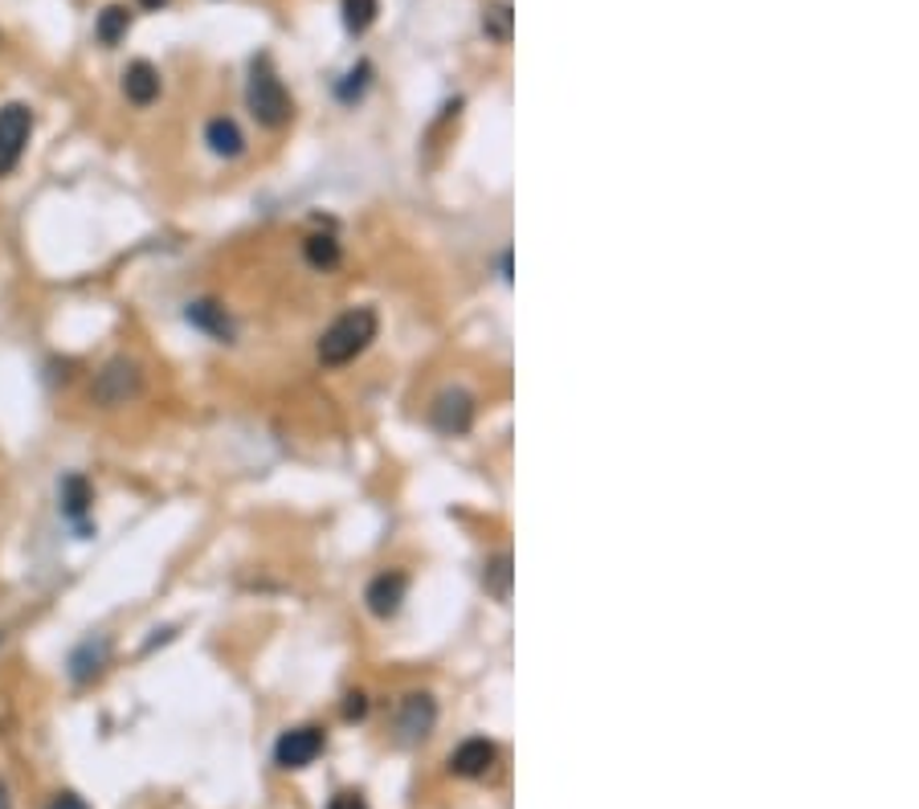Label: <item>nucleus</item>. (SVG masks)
Listing matches in <instances>:
<instances>
[{
  "label": "nucleus",
  "instance_id": "f257e3e1",
  "mask_svg": "<svg viewBox=\"0 0 919 809\" xmlns=\"http://www.w3.org/2000/svg\"><path fill=\"white\" fill-rule=\"evenodd\" d=\"M380 332V319L373 307H347L344 315H335L319 335V364L323 368H344L356 356H364V347L373 344Z\"/></svg>",
  "mask_w": 919,
  "mask_h": 809
},
{
  "label": "nucleus",
  "instance_id": "f03ea898",
  "mask_svg": "<svg viewBox=\"0 0 919 809\" xmlns=\"http://www.w3.org/2000/svg\"><path fill=\"white\" fill-rule=\"evenodd\" d=\"M245 107H250V115L258 119L262 128H287L290 115H295V102H290L287 87H283V78L274 74L270 58H254V66H250V82H245Z\"/></svg>",
  "mask_w": 919,
  "mask_h": 809
},
{
  "label": "nucleus",
  "instance_id": "7ed1b4c3",
  "mask_svg": "<svg viewBox=\"0 0 919 809\" xmlns=\"http://www.w3.org/2000/svg\"><path fill=\"white\" fill-rule=\"evenodd\" d=\"M144 392V368L131 361V356H115L107 361L95 373V385H90V401L99 409H119V404L135 401Z\"/></svg>",
  "mask_w": 919,
  "mask_h": 809
},
{
  "label": "nucleus",
  "instance_id": "20e7f679",
  "mask_svg": "<svg viewBox=\"0 0 919 809\" xmlns=\"http://www.w3.org/2000/svg\"><path fill=\"white\" fill-rule=\"evenodd\" d=\"M33 140V107L30 102H4L0 107V180L16 173Z\"/></svg>",
  "mask_w": 919,
  "mask_h": 809
},
{
  "label": "nucleus",
  "instance_id": "39448f33",
  "mask_svg": "<svg viewBox=\"0 0 919 809\" xmlns=\"http://www.w3.org/2000/svg\"><path fill=\"white\" fill-rule=\"evenodd\" d=\"M323 744H328V736H323V728H315V723L290 728V732H283V736H278V744H274V765H278V768H307V765H315V756L323 752Z\"/></svg>",
  "mask_w": 919,
  "mask_h": 809
},
{
  "label": "nucleus",
  "instance_id": "423d86ee",
  "mask_svg": "<svg viewBox=\"0 0 919 809\" xmlns=\"http://www.w3.org/2000/svg\"><path fill=\"white\" fill-rule=\"evenodd\" d=\"M475 397L466 389H445L438 401H433V409H430V418H433V425L442 430V434H450V437H462V434H470V425H475Z\"/></svg>",
  "mask_w": 919,
  "mask_h": 809
},
{
  "label": "nucleus",
  "instance_id": "0eeeda50",
  "mask_svg": "<svg viewBox=\"0 0 919 809\" xmlns=\"http://www.w3.org/2000/svg\"><path fill=\"white\" fill-rule=\"evenodd\" d=\"M405 597H409V577H405L401 568L376 573V577L368 580V592H364V601H368V609H373L376 618H397L405 606Z\"/></svg>",
  "mask_w": 919,
  "mask_h": 809
},
{
  "label": "nucleus",
  "instance_id": "6e6552de",
  "mask_svg": "<svg viewBox=\"0 0 919 809\" xmlns=\"http://www.w3.org/2000/svg\"><path fill=\"white\" fill-rule=\"evenodd\" d=\"M438 723V703H433L430 691H413L401 699V711H397V732H401L405 744H417L425 740Z\"/></svg>",
  "mask_w": 919,
  "mask_h": 809
},
{
  "label": "nucleus",
  "instance_id": "1a4fd4ad",
  "mask_svg": "<svg viewBox=\"0 0 919 809\" xmlns=\"http://www.w3.org/2000/svg\"><path fill=\"white\" fill-rule=\"evenodd\" d=\"M495 761H499V749H495L490 740H483V736H470V740H462L458 749H454V756H450V768H454L458 777H487Z\"/></svg>",
  "mask_w": 919,
  "mask_h": 809
},
{
  "label": "nucleus",
  "instance_id": "9d476101",
  "mask_svg": "<svg viewBox=\"0 0 919 809\" xmlns=\"http://www.w3.org/2000/svg\"><path fill=\"white\" fill-rule=\"evenodd\" d=\"M58 503H62V516L78 528V532H87V516L90 507H95V487H90L82 475H66L58 487Z\"/></svg>",
  "mask_w": 919,
  "mask_h": 809
},
{
  "label": "nucleus",
  "instance_id": "9b49d317",
  "mask_svg": "<svg viewBox=\"0 0 919 809\" xmlns=\"http://www.w3.org/2000/svg\"><path fill=\"white\" fill-rule=\"evenodd\" d=\"M185 319L197 328V332H204V335H213V340H233V319H230V311L217 303V299H197V303H188V311H185Z\"/></svg>",
  "mask_w": 919,
  "mask_h": 809
},
{
  "label": "nucleus",
  "instance_id": "f8f14e48",
  "mask_svg": "<svg viewBox=\"0 0 919 809\" xmlns=\"http://www.w3.org/2000/svg\"><path fill=\"white\" fill-rule=\"evenodd\" d=\"M123 99L135 102V107H152L159 99V70L152 62H131L123 70Z\"/></svg>",
  "mask_w": 919,
  "mask_h": 809
},
{
  "label": "nucleus",
  "instance_id": "ddd939ff",
  "mask_svg": "<svg viewBox=\"0 0 919 809\" xmlns=\"http://www.w3.org/2000/svg\"><path fill=\"white\" fill-rule=\"evenodd\" d=\"M204 144L217 159H237L245 152V135L230 115H217L204 123Z\"/></svg>",
  "mask_w": 919,
  "mask_h": 809
},
{
  "label": "nucleus",
  "instance_id": "4468645a",
  "mask_svg": "<svg viewBox=\"0 0 919 809\" xmlns=\"http://www.w3.org/2000/svg\"><path fill=\"white\" fill-rule=\"evenodd\" d=\"M107 654H111V646H107V638H87L78 651L70 654V679L74 683H90L102 675V666H107Z\"/></svg>",
  "mask_w": 919,
  "mask_h": 809
},
{
  "label": "nucleus",
  "instance_id": "2eb2a0df",
  "mask_svg": "<svg viewBox=\"0 0 919 809\" xmlns=\"http://www.w3.org/2000/svg\"><path fill=\"white\" fill-rule=\"evenodd\" d=\"M131 30V9L128 4H107L99 16H95V37H99V45H119L123 37H128Z\"/></svg>",
  "mask_w": 919,
  "mask_h": 809
},
{
  "label": "nucleus",
  "instance_id": "dca6fc26",
  "mask_svg": "<svg viewBox=\"0 0 919 809\" xmlns=\"http://www.w3.org/2000/svg\"><path fill=\"white\" fill-rule=\"evenodd\" d=\"M302 258H307V266H315V270H335L340 258H344V250H340V242L331 233H311L302 242Z\"/></svg>",
  "mask_w": 919,
  "mask_h": 809
},
{
  "label": "nucleus",
  "instance_id": "f3484780",
  "mask_svg": "<svg viewBox=\"0 0 919 809\" xmlns=\"http://www.w3.org/2000/svg\"><path fill=\"white\" fill-rule=\"evenodd\" d=\"M511 30H516V9H511L507 0L490 4V9H483V33H487L495 45L511 42Z\"/></svg>",
  "mask_w": 919,
  "mask_h": 809
},
{
  "label": "nucleus",
  "instance_id": "a211bd4d",
  "mask_svg": "<svg viewBox=\"0 0 919 809\" xmlns=\"http://www.w3.org/2000/svg\"><path fill=\"white\" fill-rule=\"evenodd\" d=\"M483 585H487V592L495 601H507V597H511V556H507V552H499V556L483 568Z\"/></svg>",
  "mask_w": 919,
  "mask_h": 809
},
{
  "label": "nucleus",
  "instance_id": "6ab92c4d",
  "mask_svg": "<svg viewBox=\"0 0 919 809\" xmlns=\"http://www.w3.org/2000/svg\"><path fill=\"white\" fill-rule=\"evenodd\" d=\"M376 13H380V4L376 0H344V25H347V33H368L373 30V21H376Z\"/></svg>",
  "mask_w": 919,
  "mask_h": 809
},
{
  "label": "nucleus",
  "instance_id": "aec40b11",
  "mask_svg": "<svg viewBox=\"0 0 919 809\" xmlns=\"http://www.w3.org/2000/svg\"><path fill=\"white\" fill-rule=\"evenodd\" d=\"M368 82H373V66H368V62H356V66H352V70L340 78L335 95H340V102H356V99H364Z\"/></svg>",
  "mask_w": 919,
  "mask_h": 809
},
{
  "label": "nucleus",
  "instance_id": "412c9836",
  "mask_svg": "<svg viewBox=\"0 0 919 809\" xmlns=\"http://www.w3.org/2000/svg\"><path fill=\"white\" fill-rule=\"evenodd\" d=\"M364 711H368V699H364V691L344 695V720H364Z\"/></svg>",
  "mask_w": 919,
  "mask_h": 809
},
{
  "label": "nucleus",
  "instance_id": "4be33fe9",
  "mask_svg": "<svg viewBox=\"0 0 919 809\" xmlns=\"http://www.w3.org/2000/svg\"><path fill=\"white\" fill-rule=\"evenodd\" d=\"M328 809H368V806H364V797L359 794H340Z\"/></svg>",
  "mask_w": 919,
  "mask_h": 809
},
{
  "label": "nucleus",
  "instance_id": "5701e85b",
  "mask_svg": "<svg viewBox=\"0 0 919 809\" xmlns=\"http://www.w3.org/2000/svg\"><path fill=\"white\" fill-rule=\"evenodd\" d=\"M49 809H90V806H87V801H82L78 794H58Z\"/></svg>",
  "mask_w": 919,
  "mask_h": 809
},
{
  "label": "nucleus",
  "instance_id": "b1692460",
  "mask_svg": "<svg viewBox=\"0 0 919 809\" xmlns=\"http://www.w3.org/2000/svg\"><path fill=\"white\" fill-rule=\"evenodd\" d=\"M140 4H144V9H152V13H156V9H164L168 0H140Z\"/></svg>",
  "mask_w": 919,
  "mask_h": 809
},
{
  "label": "nucleus",
  "instance_id": "393cba45",
  "mask_svg": "<svg viewBox=\"0 0 919 809\" xmlns=\"http://www.w3.org/2000/svg\"><path fill=\"white\" fill-rule=\"evenodd\" d=\"M0 809H13L9 806V789H4V785H0Z\"/></svg>",
  "mask_w": 919,
  "mask_h": 809
}]
</instances>
